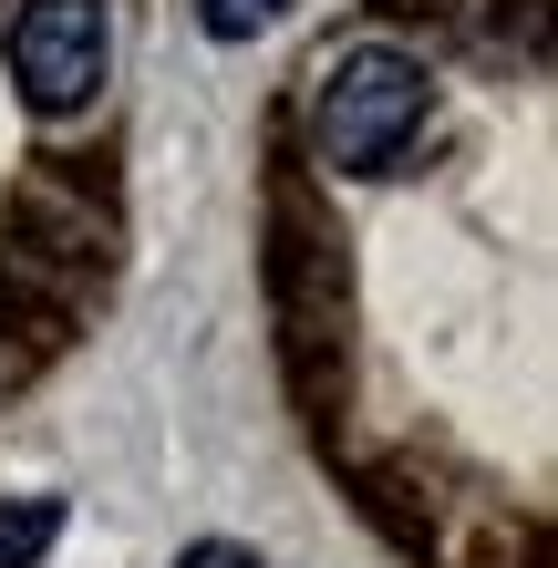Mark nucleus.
Here are the masks:
<instances>
[{
  "label": "nucleus",
  "instance_id": "nucleus-1",
  "mask_svg": "<svg viewBox=\"0 0 558 568\" xmlns=\"http://www.w3.org/2000/svg\"><path fill=\"white\" fill-rule=\"evenodd\" d=\"M424 62L414 52H393V42H363V52H342L332 73H321V104H311V135L321 155L342 165V176H393L404 165V145L424 135Z\"/></svg>",
  "mask_w": 558,
  "mask_h": 568
},
{
  "label": "nucleus",
  "instance_id": "nucleus-2",
  "mask_svg": "<svg viewBox=\"0 0 558 568\" xmlns=\"http://www.w3.org/2000/svg\"><path fill=\"white\" fill-rule=\"evenodd\" d=\"M104 52H114L104 0H21V21H11V73H21V93H31L42 114L93 104Z\"/></svg>",
  "mask_w": 558,
  "mask_h": 568
},
{
  "label": "nucleus",
  "instance_id": "nucleus-3",
  "mask_svg": "<svg viewBox=\"0 0 558 568\" xmlns=\"http://www.w3.org/2000/svg\"><path fill=\"white\" fill-rule=\"evenodd\" d=\"M62 538V496H21V507H0V568H31Z\"/></svg>",
  "mask_w": 558,
  "mask_h": 568
},
{
  "label": "nucleus",
  "instance_id": "nucleus-4",
  "mask_svg": "<svg viewBox=\"0 0 558 568\" xmlns=\"http://www.w3.org/2000/svg\"><path fill=\"white\" fill-rule=\"evenodd\" d=\"M196 21H207L217 42H258V31L280 21V0H196Z\"/></svg>",
  "mask_w": 558,
  "mask_h": 568
},
{
  "label": "nucleus",
  "instance_id": "nucleus-5",
  "mask_svg": "<svg viewBox=\"0 0 558 568\" xmlns=\"http://www.w3.org/2000/svg\"><path fill=\"white\" fill-rule=\"evenodd\" d=\"M176 568H258V558H248V548H227V538H196Z\"/></svg>",
  "mask_w": 558,
  "mask_h": 568
}]
</instances>
